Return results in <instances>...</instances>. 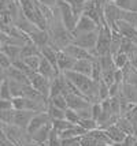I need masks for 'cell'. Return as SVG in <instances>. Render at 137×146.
Instances as JSON below:
<instances>
[{"label": "cell", "mask_w": 137, "mask_h": 146, "mask_svg": "<svg viewBox=\"0 0 137 146\" xmlns=\"http://www.w3.org/2000/svg\"><path fill=\"white\" fill-rule=\"evenodd\" d=\"M80 138H81V137L63 138V139H62V146H81L80 145Z\"/></svg>", "instance_id": "7bdbcfd3"}, {"label": "cell", "mask_w": 137, "mask_h": 146, "mask_svg": "<svg viewBox=\"0 0 137 146\" xmlns=\"http://www.w3.org/2000/svg\"><path fill=\"white\" fill-rule=\"evenodd\" d=\"M65 119L67 121L73 123V124H77V123L80 121V116H78V113H77L76 111H73V109L67 108L65 111Z\"/></svg>", "instance_id": "60d3db41"}, {"label": "cell", "mask_w": 137, "mask_h": 146, "mask_svg": "<svg viewBox=\"0 0 137 146\" xmlns=\"http://www.w3.org/2000/svg\"><path fill=\"white\" fill-rule=\"evenodd\" d=\"M10 66H11V60L7 57V55L4 53V52L0 49V68L4 71L6 68H8Z\"/></svg>", "instance_id": "b9f144b4"}, {"label": "cell", "mask_w": 137, "mask_h": 146, "mask_svg": "<svg viewBox=\"0 0 137 146\" xmlns=\"http://www.w3.org/2000/svg\"><path fill=\"white\" fill-rule=\"evenodd\" d=\"M47 113L49 115L51 120L52 119H65V109L56 108L51 104H48V108H47Z\"/></svg>", "instance_id": "e575fe53"}, {"label": "cell", "mask_w": 137, "mask_h": 146, "mask_svg": "<svg viewBox=\"0 0 137 146\" xmlns=\"http://www.w3.org/2000/svg\"><path fill=\"white\" fill-rule=\"evenodd\" d=\"M112 27H115L118 30V33L124 38L129 40V41H132V42H134V44L137 45V30L133 25L128 23L124 19H119V21H117V22L114 23ZM112 27H111V29H112Z\"/></svg>", "instance_id": "52a82bcc"}, {"label": "cell", "mask_w": 137, "mask_h": 146, "mask_svg": "<svg viewBox=\"0 0 137 146\" xmlns=\"http://www.w3.org/2000/svg\"><path fill=\"white\" fill-rule=\"evenodd\" d=\"M4 134L10 142L17 146H23L25 143L30 142V135L25 128H21L15 124H4Z\"/></svg>", "instance_id": "3957f363"}, {"label": "cell", "mask_w": 137, "mask_h": 146, "mask_svg": "<svg viewBox=\"0 0 137 146\" xmlns=\"http://www.w3.org/2000/svg\"><path fill=\"white\" fill-rule=\"evenodd\" d=\"M115 124H117L118 127L121 128V130H122L126 135L133 134V127H134V123H133L132 120H129L128 117H125V116H119Z\"/></svg>", "instance_id": "4316f807"}, {"label": "cell", "mask_w": 137, "mask_h": 146, "mask_svg": "<svg viewBox=\"0 0 137 146\" xmlns=\"http://www.w3.org/2000/svg\"><path fill=\"white\" fill-rule=\"evenodd\" d=\"M1 51L7 55V57L11 60V63L19 59V53H21V45H15V44H4L1 45L0 48Z\"/></svg>", "instance_id": "603a6c76"}, {"label": "cell", "mask_w": 137, "mask_h": 146, "mask_svg": "<svg viewBox=\"0 0 137 146\" xmlns=\"http://www.w3.org/2000/svg\"><path fill=\"white\" fill-rule=\"evenodd\" d=\"M7 142H8L7 138H0V146H7Z\"/></svg>", "instance_id": "681fc988"}, {"label": "cell", "mask_w": 137, "mask_h": 146, "mask_svg": "<svg viewBox=\"0 0 137 146\" xmlns=\"http://www.w3.org/2000/svg\"><path fill=\"white\" fill-rule=\"evenodd\" d=\"M93 60H95V59H93ZM93 60H89V59H80V60H76V63H74L72 70L77 71V72H80V74H84V75L91 76Z\"/></svg>", "instance_id": "d6986e66"}, {"label": "cell", "mask_w": 137, "mask_h": 146, "mask_svg": "<svg viewBox=\"0 0 137 146\" xmlns=\"http://www.w3.org/2000/svg\"><path fill=\"white\" fill-rule=\"evenodd\" d=\"M110 44H111V29L107 23L99 26L98 41L95 46L96 56H103L106 53H110Z\"/></svg>", "instance_id": "277c9868"}, {"label": "cell", "mask_w": 137, "mask_h": 146, "mask_svg": "<svg viewBox=\"0 0 137 146\" xmlns=\"http://www.w3.org/2000/svg\"><path fill=\"white\" fill-rule=\"evenodd\" d=\"M29 37H30V41H32L33 44H36L39 48H41V46H45L48 44V41H49V33H48V30H41L39 27H36L29 34Z\"/></svg>", "instance_id": "e0dca14e"}, {"label": "cell", "mask_w": 137, "mask_h": 146, "mask_svg": "<svg viewBox=\"0 0 137 146\" xmlns=\"http://www.w3.org/2000/svg\"><path fill=\"white\" fill-rule=\"evenodd\" d=\"M77 124H80V126L84 128L86 133H88V131H93V130H96V128H98V121L95 120V119H92V117L80 119V121L77 123Z\"/></svg>", "instance_id": "d6a6232c"}, {"label": "cell", "mask_w": 137, "mask_h": 146, "mask_svg": "<svg viewBox=\"0 0 137 146\" xmlns=\"http://www.w3.org/2000/svg\"><path fill=\"white\" fill-rule=\"evenodd\" d=\"M37 72H39L40 75L45 76L47 79H49V81H52L55 76H58L59 74H60V71H59L58 68H55L52 64L43 56H41V60H40V66H39Z\"/></svg>", "instance_id": "9a60e30c"}, {"label": "cell", "mask_w": 137, "mask_h": 146, "mask_svg": "<svg viewBox=\"0 0 137 146\" xmlns=\"http://www.w3.org/2000/svg\"><path fill=\"white\" fill-rule=\"evenodd\" d=\"M51 123H52V128H55L58 133H62V131H65V130L73 126V123L67 121L66 119H52Z\"/></svg>", "instance_id": "1f68e13d"}, {"label": "cell", "mask_w": 137, "mask_h": 146, "mask_svg": "<svg viewBox=\"0 0 137 146\" xmlns=\"http://www.w3.org/2000/svg\"><path fill=\"white\" fill-rule=\"evenodd\" d=\"M52 128V123L48 121L47 124H44L43 127H40L36 133H33L30 135V139L36 143H40L43 146H47V142H48V137H49V131Z\"/></svg>", "instance_id": "2e32d148"}, {"label": "cell", "mask_w": 137, "mask_h": 146, "mask_svg": "<svg viewBox=\"0 0 137 146\" xmlns=\"http://www.w3.org/2000/svg\"><path fill=\"white\" fill-rule=\"evenodd\" d=\"M129 11L137 13V0H132L130 1V8H129Z\"/></svg>", "instance_id": "bcb514c9"}, {"label": "cell", "mask_w": 137, "mask_h": 146, "mask_svg": "<svg viewBox=\"0 0 137 146\" xmlns=\"http://www.w3.org/2000/svg\"><path fill=\"white\" fill-rule=\"evenodd\" d=\"M112 59H114V63H115V67L117 68H124L126 64L129 63V57H128V55L125 53V52H117L114 56H112Z\"/></svg>", "instance_id": "4dcf8cb0"}, {"label": "cell", "mask_w": 137, "mask_h": 146, "mask_svg": "<svg viewBox=\"0 0 137 146\" xmlns=\"http://www.w3.org/2000/svg\"><path fill=\"white\" fill-rule=\"evenodd\" d=\"M121 94L125 100H128L129 102L137 104V88H134L130 83L124 82L121 86Z\"/></svg>", "instance_id": "44dd1931"}, {"label": "cell", "mask_w": 137, "mask_h": 146, "mask_svg": "<svg viewBox=\"0 0 137 146\" xmlns=\"http://www.w3.org/2000/svg\"><path fill=\"white\" fill-rule=\"evenodd\" d=\"M34 55H41V53H40V48L36 44H33L32 41L21 46L19 59H26V57L34 56Z\"/></svg>", "instance_id": "d4e9b609"}, {"label": "cell", "mask_w": 137, "mask_h": 146, "mask_svg": "<svg viewBox=\"0 0 137 146\" xmlns=\"http://www.w3.org/2000/svg\"><path fill=\"white\" fill-rule=\"evenodd\" d=\"M98 93H99V100L100 102L106 100V98H108L110 97V92H108V85H106L103 81H100L99 82V86H98Z\"/></svg>", "instance_id": "ab89813d"}, {"label": "cell", "mask_w": 137, "mask_h": 146, "mask_svg": "<svg viewBox=\"0 0 137 146\" xmlns=\"http://www.w3.org/2000/svg\"><path fill=\"white\" fill-rule=\"evenodd\" d=\"M34 113H36V112L29 111V109H21V111H15V109H14L13 124H15V126H18V127L25 128V130H26L27 124H29V121H30V119L33 117V115Z\"/></svg>", "instance_id": "7c38bea8"}, {"label": "cell", "mask_w": 137, "mask_h": 146, "mask_svg": "<svg viewBox=\"0 0 137 146\" xmlns=\"http://www.w3.org/2000/svg\"><path fill=\"white\" fill-rule=\"evenodd\" d=\"M23 146H43V145H40V143H36V142H33V141H30V142H27V143H25Z\"/></svg>", "instance_id": "c3c4849f"}, {"label": "cell", "mask_w": 137, "mask_h": 146, "mask_svg": "<svg viewBox=\"0 0 137 146\" xmlns=\"http://www.w3.org/2000/svg\"><path fill=\"white\" fill-rule=\"evenodd\" d=\"M99 26L93 19H91L89 17H86V15H80L78 17V21H77V25H76V29H74V32L72 33L73 37L74 36H77V34H81V33H88V32H93V30H96L99 29Z\"/></svg>", "instance_id": "ba28073f"}, {"label": "cell", "mask_w": 137, "mask_h": 146, "mask_svg": "<svg viewBox=\"0 0 137 146\" xmlns=\"http://www.w3.org/2000/svg\"><path fill=\"white\" fill-rule=\"evenodd\" d=\"M0 74H3V70H1V68H0Z\"/></svg>", "instance_id": "f5cc1de1"}, {"label": "cell", "mask_w": 137, "mask_h": 146, "mask_svg": "<svg viewBox=\"0 0 137 146\" xmlns=\"http://www.w3.org/2000/svg\"><path fill=\"white\" fill-rule=\"evenodd\" d=\"M48 104H51L53 107L56 108H60V109H67V101H66V97L63 94H56V96H52L48 98Z\"/></svg>", "instance_id": "83f0119b"}, {"label": "cell", "mask_w": 137, "mask_h": 146, "mask_svg": "<svg viewBox=\"0 0 137 146\" xmlns=\"http://www.w3.org/2000/svg\"><path fill=\"white\" fill-rule=\"evenodd\" d=\"M106 133L110 137V139L112 141V143H122L125 141V138H126V134L118 127L117 124H112L110 127H107L106 128Z\"/></svg>", "instance_id": "ffe728a7"}, {"label": "cell", "mask_w": 137, "mask_h": 146, "mask_svg": "<svg viewBox=\"0 0 137 146\" xmlns=\"http://www.w3.org/2000/svg\"><path fill=\"white\" fill-rule=\"evenodd\" d=\"M37 1L41 3V4H45V6H48V7H55L58 0H37Z\"/></svg>", "instance_id": "f6af8a7d"}, {"label": "cell", "mask_w": 137, "mask_h": 146, "mask_svg": "<svg viewBox=\"0 0 137 146\" xmlns=\"http://www.w3.org/2000/svg\"><path fill=\"white\" fill-rule=\"evenodd\" d=\"M22 96H23V97H26V98H29V100H34V101H44V100H48V98H45V97L41 94L40 92H37V90L34 89L30 83L23 85Z\"/></svg>", "instance_id": "7402d4cb"}, {"label": "cell", "mask_w": 137, "mask_h": 146, "mask_svg": "<svg viewBox=\"0 0 137 146\" xmlns=\"http://www.w3.org/2000/svg\"><path fill=\"white\" fill-rule=\"evenodd\" d=\"M22 60L26 63V66L30 68V70L37 72V70H39V66H40V60H41V55L29 56V57H26V59H22Z\"/></svg>", "instance_id": "836d02e7"}, {"label": "cell", "mask_w": 137, "mask_h": 146, "mask_svg": "<svg viewBox=\"0 0 137 146\" xmlns=\"http://www.w3.org/2000/svg\"><path fill=\"white\" fill-rule=\"evenodd\" d=\"M7 146H17V145H14L13 142H10V141H8V142H7Z\"/></svg>", "instance_id": "816d5d0a"}, {"label": "cell", "mask_w": 137, "mask_h": 146, "mask_svg": "<svg viewBox=\"0 0 137 146\" xmlns=\"http://www.w3.org/2000/svg\"><path fill=\"white\" fill-rule=\"evenodd\" d=\"M66 3L72 7L73 13L76 14L77 17L82 15V11H84V6L86 3V0H66Z\"/></svg>", "instance_id": "f546056e"}, {"label": "cell", "mask_w": 137, "mask_h": 146, "mask_svg": "<svg viewBox=\"0 0 137 146\" xmlns=\"http://www.w3.org/2000/svg\"><path fill=\"white\" fill-rule=\"evenodd\" d=\"M122 40H124V37L118 33V30L115 27H112L111 29V44H110V53L112 56L119 51L121 44H122Z\"/></svg>", "instance_id": "cb8c5ba5"}, {"label": "cell", "mask_w": 137, "mask_h": 146, "mask_svg": "<svg viewBox=\"0 0 137 146\" xmlns=\"http://www.w3.org/2000/svg\"><path fill=\"white\" fill-rule=\"evenodd\" d=\"M98 34H99V29L93 30V32L77 34V36L73 37V44L78 45L81 48L89 51L93 57H98L96 56V52H95V46H96V41H98Z\"/></svg>", "instance_id": "5b68a950"}, {"label": "cell", "mask_w": 137, "mask_h": 146, "mask_svg": "<svg viewBox=\"0 0 137 146\" xmlns=\"http://www.w3.org/2000/svg\"><path fill=\"white\" fill-rule=\"evenodd\" d=\"M0 138H6V134H4V123L0 121Z\"/></svg>", "instance_id": "7dc6e473"}, {"label": "cell", "mask_w": 137, "mask_h": 146, "mask_svg": "<svg viewBox=\"0 0 137 146\" xmlns=\"http://www.w3.org/2000/svg\"><path fill=\"white\" fill-rule=\"evenodd\" d=\"M40 53H41L43 57H45L55 68H58V64H56V53H58V51L56 49L51 48L49 45H45V46H41L40 48Z\"/></svg>", "instance_id": "484cf974"}, {"label": "cell", "mask_w": 137, "mask_h": 146, "mask_svg": "<svg viewBox=\"0 0 137 146\" xmlns=\"http://www.w3.org/2000/svg\"><path fill=\"white\" fill-rule=\"evenodd\" d=\"M11 102H13V109L21 111V109H26L27 98L23 97V96H19V97H14V98H11Z\"/></svg>", "instance_id": "8d00e7d4"}, {"label": "cell", "mask_w": 137, "mask_h": 146, "mask_svg": "<svg viewBox=\"0 0 137 146\" xmlns=\"http://www.w3.org/2000/svg\"><path fill=\"white\" fill-rule=\"evenodd\" d=\"M47 146H62V138L55 128H51V131H49Z\"/></svg>", "instance_id": "d590c367"}, {"label": "cell", "mask_w": 137, "mask_h": 146, "mask_svg": "<svg viewBox=\"0 0 137 146\" xmlns=\"http://www.w3.org/2000/svg\"><path fill=\"white\" fill-rule=\"evenodd\" d=\"M0 98L4 100H11V93H10V86H8V79L4 76L1 86H0Z\"/></svg>", "instance_id": "f35d334b"}, {"label": "cell", "mask_w": 137, "mask_h": 146, "mask_svg": "<svg viewBox=\"0 0 137 146\" xmlns=\"http://www.w3.org/2000/svg\"><path fill=\"white\" fill-rule=\"evenodd\" d=\"M122 10L117 7L114 3H106L104 6V23L110 26V29L114 26V23L121 19Z\"/></svg>", "instance_id": "8fae6325"}, {"label": "cell", "mask_w": 137, "mask_h": 146, "mask_svg": "<svg viewBox=\"0 0 137 146\" xmlns=\"http://www.w3.org/2000/svg\"><path fill=\"white\" fill-rule=\"evenodd\" d=\"M7 79H8V78H7ZM8 86H10V93H11V98L22 96L23 83L18 82V81H14V79H8Z\"/></svg>", "instance_id": "f1b7e54d"}, {"label": "cell", "mask_w": 137, "mask_h": 146, "mask_svg": "<svg viewBox=\"0 0 137 146\" xmlns=\"http://www.w3.org/2000/svg\"><path fill=\"white\" fill-rule=\"evenodd\" d=\"M48 121H51V117H49V115L47 113V112H37V113H34L26 127L27 134L32 135V134L36 133L40 127H43L44 124H47Z\"/></svg>", "instance_id": "30bf717a"}, {"label": "cell", "mask_w": 137, "mask_h": 146, "mask_svg": "<svg viewBox=\"0 0 137 146\" xmlns=\"http://www.w3.org/2000/svg\"><path fill=\"white\" fill-rule=\"evenodd\" d=\"M56 8H58L60 19H62L65 27L70 33H73L74 29H76V25H77L78 17L73 13L72 7L66 3V0H58V1H56Z\"/></svg>", "instance_id": "7a4b0ae2"}, {"label": "cell", "mask_w": 137, "mask_h": 146, "mask_svg": "<svg viewBox=\"0 0 137 146\" xmlns=\"http://www.w3.org/2000/svg\"><path fill=\"white\" fill-rule=\"evenodd\" d=\"M53 11H55L53 19L48 23L49 41H48L47 45H49L51 48L56 49V51H60V49L65 48L66 45L73 42V34L65 27L62 19H60V15H59V11H58V8H56V6L53 7Z\"/></svg>", "instance_id": "6da1fadb"}, {"label": "cell", "mask_w": 137, "mask_h": 146, "mask_svg": "<svg viewBox=\"0 0 137 146\" xmlns=\"http://www.w3.org/2000/svg\"><path fill=\"white\" fill-rule=\"evenodd\" d=\"M65 97H66V101H67V108L73 109V111H76V112H78V111H81V109H84V108H89L92 105L91 102L81 94L69 93V94H66Z\"/></svg>", "instance_id": "9c48e42d"}, {"label": "cell", "mask_w": 137, "mask_h": 146, "mask_svg": "<svg viewBox=\"0 0 137 146\" xmlns=\"http://www.w3.org/2000/svg\"><path fill=\"white\" fill-rule=\"evenodd\" d=\"M0 109H13V102H11V100L0 98Z\"/></svg>", "instance_id": "ee69618b"}, {"label": "cell", "mask_w": 137, "mask_h": 146, "mask_svg": "<svg viewBox=\"0 0 137 146\" xmlns=\"http://www.w3.org/2000/svg\"><path fill=\"white\" fill-rule=\"evenodd\" d=\"M63 51L66 52V53H69L72 57H74L76 60H80V59H89V60H93V59H96V57L92 56V53L89 51H86V49H84V48H81V46H78V45L76 44H69L66 45L65 48H63Z\"/></svg>", "instance_id": "4fadbf2b"}, {"label": "cell", "mask_w": 137, "mask_h": 146, "mask_svg": "<svg viewBox=\"0 0 137 146\" xmlns=\"http://www.w3.org/2000/svg\"><path fill=\"white\" fill-rule=\"evenodd\" d=\"M3 79H4V74H0V86H1V82H3Z\"/></svg>", "instance_id": "f907efd6"}, {"label": "cell", "mask_w": 137, "mask_h": 146, "mask_svg": "<svg viewBox=\"0 0 137 146\" xmlns=\"http://www.w3.org/2000/svg\"><path fill=\"white\" fill-rule=\"evenodd\" d=\"M74 63H76V59L74 57H72L69 53H66L63 49L58 51V53H56V64H58V70L60 72L72 70Z\"/></svg>", "instance_id": "5bb4252c"}, {"label": "cell", "mask_w": 137, "mask_h": 146, "mask_svg": "<svg viewBox=\"0 0 137 146\" xmlns=\"http://www.w3.org/2000/svg\"><path fill=\"white\" fill-rule=\"evenodd\" d=\"M14 109H0V121L4 124H13Z\"/></svg>", "instance_id": "74e56055"}, {"label": "cell", "mask_w": 137, "mask_h": 146, "mask_svg": "<svg viewBox=\"0 0 137 146\" xmlns=\"http://www.w3.org/2000/svg\"><path fill=\"white\" fill-rule=\"evenodd\" d=\"M29 83L32 85L34 89L40 92L45 98L49 97V90H51V81L47 79L45 76L40 75L39 72H33L32 75L29 76Z\"/></svg>", "instance_id": "8992f818"}, {"label": "cell", "mask_w": 137, "mask_h": 146, "mask_svg": "<svg viewBox=\"0 0 137 146\" xmlns=\"http://www.w3.org/2000/svg\"><path fill=\"white\" fill-rule=\"evenodd\" d=\"M3 74H4V76H6V78H8V79L18 81V82L23 83V85L29 83V78H27L26 74H25V72H22L21 70H18L17 67H14L13 64H11L8 68H6V70L3 71Z\"/></svg>", "instance_id": "ac0fdd59"}]
</instances>
